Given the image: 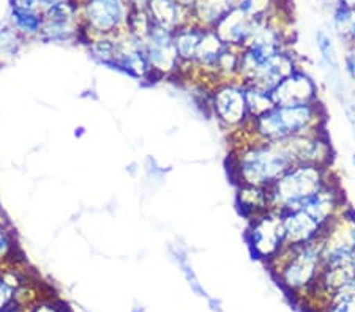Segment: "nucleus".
Here are the masks:
<instances>
[{
  "label": "nucleus",
  "instance_id": "16",
  "mask_svg": "<svg viewBox=\"0 0 355 312\" xmlns=\"http://www.w3.org/2000/svg\"><path fill=\"white\" fill-rule=\"evenodd\" d=\"M282 218L286 235V248L302 246L316 241L324 230V227L319 226L303 208L282 213Z\"/></svg>",
  "mask_w": 355,
  "mask_h": 312
},
{
  "label": "nucleus",
  "instance_id": "9",
  "mask_svg": "<svg viewBox=\"0 0 355 312\" xmlns=\"http://www.w3.org/2000/svg\"><path fill=\"white\" fill-rule=\"evenodd\" d=\"M128 15L125 0H87L84 5L85 27L101 38L116 35L127 24Z\"/></svg>",
  "mask_w": 355,
  "mask_h": 312
},
{
  "label": "nucleus",
  "instance_id": "13",
  "mask_svg": "<svg viewBox=\"0 0 355 312\" xmlns=\"http://www.w3.org/2000/svg\"><path fill=\"white\" fill-rule=\"evenodd\" d=\"M43 28L40 37L44 42H67L78 35V5L71 0L53 5L43 11Z\"/></svg>",
  "mask_w": 355,
  "mask_h": 312
},
{
  "label": "nucleus",
  "instance_id": "26",
  "mask_svg": "<svg viewBox=\"0 0 355 312\" xmlns=\"http://www.w3.org/2000/svg\"><path fill=\"white\" fill-rule=\"evenodd\" d=\"M16 243L13 234L0 223V266L2 264H15Z\"/></svg>",
  "mask_w": 355,
  "mask_h": 312
},
{
  "label": "nucleus",
  "instance_id": "2",
  "mask_svg": "<svg viewBox=\"0 0 355 312\" xmlns=\"http://www.w3.org/2000/svg\"><path fill=\"white\" fill-rule=\"evenodd\" d=\"M327 128V109L322 101L314 104L273 106L262 116L251 118L246 127L234 133L239 142H283Z\"/></svg>",
  "mask_w": 355,
  "mask_h": 312
},
{
  "label": "nucleus",
  "instance_id": "23",
  "mask_svg": "<svg viewBox=\"0 0 355 312\" xmlns=\"http://www.w3.org/2000/svg\"><path fill=\"white\" fill-rule=\"evenodd\" d=\"M245 85V96H246V104H248V112L251 118H256L270 111L275 106L272 93L266 92L254 87V85Z\"/></svg>",
  "mask_w": 355,
  "mask_h": 312
},
{
  "label": "nucleus",
  "instance_id": "12",
  "mask_svg": "<svg viewBox=\"0 0 355 312\" xmlns=\"http://www.w3.org/2000/svg\"><path fill=\"white\" fill-rule=\"evenodd\" d=\"M346 208H349V205L345 190L336 175H334L303 207V210L322 227L330 224Z\"/></svg>",
  "mask_w": 355,
  "mask_h": 312
},
{
  "label": "nucleus",
  "instance_id": "7",
  "mask_svg": "<svg viewBox=\"0 0 355 312\" xmlns=\"http://www.w3.org/2000/svg\"><path fill=\"white\" fill-rule=\"evenodd\" d=\"M246 229V243L253 257L264 262L272 264L286 248V235L283 227L282 214L268 210L266 213L248 219Z\"/></svg>",
  "mask_w": 355,
  "mask_h": 312
},
{
  "label": "nucleus",
  "instance_id": "19",
  "mask_svg": "<svg viewBox=\"0 0 355 312\" xmlns=\"http://www.w3.org/2000/svg\"><path fill=\"white\" fill-rule=\"evenodd\" d=\"M227 0H194L191 7V19L194 24L204 28H215L229 13Z\"/></svg>",
  "mask_w": 355,
  "mask_h": 312
},
{
  "label": "nucleus",
  "instance_id": "5",
  "mask_svg": "<svg viewBox=\"0 0 355 312\" xmlns=\"http://www.w3.org/2000/svg\"><path fill=\"white\" fill-rule=\"evenodd\" d=\"M324 268H355V212L349 207L324 227L319 237Z\"/></svg>",
  "mask_w": 355,
  "mask_h": 312
},
{
  "label": "nucleus",
  "instance_id": "27",
  "mask_svg": "<svg viewBox=\"0 0 355 312\" xmlns=\"http://www.w3.org/2000/svg\"><path fill=\"white\" fill-rule=\"evenodd\" d=\"M27 312H71L68 309V306L60 302L59 298H55L54 295H48V297L40 298L38 302L33 303Z\"/></svg>",
  "mask_w": 355,
  "mask_h": 312
},
{
  "label": "nucleus",
  "instance_id": "28",
  "mask_svg": "<svg viewBox=\"0 0 355 312\" xmlns=\"http://www.w3.org/2000/svg\"><path fill=\"white\" fill-rule=\"evenodd\" d=\"M341 64L346 81L351 82L355 87V46L345 48V55H343Z\"/></svg>",
  "mask_w": 355,
  "mask_h": 312
},
{
  "label": "nucleus",
  "instance_id": "14",
  "mask_svg": "<svg viewBox=\"0 0 355 312\" xmlns=\"http://www.w3.org/2000/svg\"><path fill=\"white\" fill-rule=\"evenodd\" d=\"M264 19L266 18H253L237 8H231L214 30L227 46L243 49L254 37L257 27Z\"/></svg>",
  "mask_w": 355,
  "mask_h": 312
},
{
  "label": "nucleus",
  "instance_id": "33",
  "mask_svg": "<svg viewBox=\"0 0 355 312\" xmlns=\"http://www.w3.org/2000/svg\"><path fill=\"white\" fill-rule=\"evenodd\" d=\"M336 3H341V5H346V7H351L355 8V0H335Z\"/></svg>",
  "mask_w": 355,
  "mask_h": 312
},
{
  "label": "nucleus",
  "instance_id": "17",
  "mask_svg": "<svg viewBox=\"0 0 355 312\" xmlns=\"http://www.w3.org/2000/svg\"><path fill=\"white\" fill-rule=\"evenodd\" d=\"M147 13L153 24L173 32L193 22L191 11L182 7L179 0H152Z\"/></svg>",
  "mask_w": 355,
  "mask_h": 312
},
{
  "label": "nucleus",
  "instance_id": "34",
  "mask_svg": "<svg viewBox=\"0 0 355 312\" xmlns=\"http://www.w3.org/2000/svg\"><path fill=\"white\" fill-rule=\"evenodd\" d=\"M351 161H352V166H354V169H355V153L352 155V158H351Z\"/></svg>",
  "mask_w": 355,
  "mask_h": 312
},
{
  "label": "nucleus",
  "instance_id": "20",
  "mask_svg": "<svg viewBox=\"0 0 355 312\" xmlns=\"http://www.w3.org/2000/svg\"><path fill=\"white\" fill-rule=\"evenodd\" d=\"M31 279L26 271L16 266H7V268H0V311L16 306V298H18L19 287L26 281Z\"/></svg>",
  "mask_w": 355,
  "mask_h": 312
},
{
  "label": "nucleus",
  "instance_id": "25",
  "mask_svg": "<svg viewBox=\"0 0 355 312\" xmlns=\"http://www.w3.org/2000/svg\"><path fill=\"white\" fill-rule=\"evenodd\" d=\"M322 312H355V288L335 293Z\"/></svg>",
  "mask_w": 355,
  "mask_h": 312
},
{
  "label": "nucleus",
  "instance_id": "4",
  "mask_svg": "<svg viewBox=\"0 0 355 312\" xmlns=\"http://www.w3.org/2000/svg\"><path fill=\"white\" fill-rule=\"evenodd\" d=\"M334 175L331 167L294 164L268 188L270 210L282 214L303 208Z\"/></svg>",
  "mask_w": 355,
  "mask_h": 312
},
{
  "label": "nucleus",
  "instance_id": "10",
  "mask_svg": "<svg viewBox=\"0 0 355 312\" xmlns=\"http://www.w3.org/2000/svg\"><path fill=\"white\" fill-rule=\"evenodd\" d=\"M294 164H311V166L331 167L335 150L330 136L325 129L299 136L286 140Z\"/></svg>",
  "mask_w": 355,
  "mask_h": 312
},
{
  "label": "nucleus",
  "instance_id": "21",
  "mask_svg": "<svg viewBox=\"0 0 355 312\" xmlns=\"http://www.w3.org/2000/svg\"><path fill=\"white\" fill-rule=\"evenodd\" d=\"M11 19H13L15 30L21 37H37L42 33L43 28V15L31 10H18L11 11Z\"/></svg>",
  "mask_w": 355,
  "mask_h": 312
},
{
  "label": "nucleus",
  "instance_id": "8",
  "mask_svg": "<svg viewBox=\"0 0 355 312\" xmlns=\"http://www.w3.org/2000/svg\"><path fill=\"white\" fill-rule=\"evenodd\" d=\"M153 79L180 75V59L174 44V32L153 24L147 38L142 42Z\"/></svg>",
  "mask_w": 355,
  "mask_h": 312
},
{
  "label": "nucleus",
  "instance_id": "22",
  "mask_svg": "<svg viewBox=\"0 0 355 312\" xmlns=\"http://www.w3.org/2000/svg\"><path fill=\"white\" fill-rule=\"evenodd\" d=\"M227 3L253 18H270L278 11L277 0H227Z\"/></svg>",
  "mask_w": 355,
  "mask_h": 312
},
{
  "label": "nucleus",
  "instance_id": "29",
  "mask_svg": "<svg viewBox=\"0 0 355 312\" xmlns=\"http://www.w3.org/2000/svg\"><path fill=\"white\" fill-rule=\"evenodd\" d=\"M11 5H13V8L18 10L37 11V8L42 5V0H11Z\"/></svg>",
  "mask_w": 355,
  "mask_h": 312
},
{
  "label": "nucleus",
  "instance_id": "32",
  "mask_svg": "<svg viewBox=\"0 0 355 312\" xmlns=\"http://www.w3.org/2000/svg\"><path fill=\"white\" fill-rule=\"evenodd\" d=\"M0 312H27V309H24V308H19V306H11V308L2 309Z\"/></svg>",
  "mask_w": 355,
  "mask_h": 312
},
{
  "label": "nucleus",
  "instance_id": "30",
  "mask_svg": "<svg viewBox=\"0 0 355 312\" xmlns=\"http://www.w3.org/2000/svg\"><path fill=\"white\" fill-rule=\"evenodd\" d=\"M150 2L152 0H128L130 10H135V11H147Z\"/></svg>",
  "mask_w": 355,
  "mask_h": 312
},
{
  "label": "nucleus",
  "instance_id": "3",
  "mask_svg": "<svg viewBox=\"0 0 355 312\" xmlns=\"http://www.w3.org/2000/svg\"><path fill=\"white\" fill-rule=\"evenodd\" d=\"M286 295L302 302L322 273V251L319 238L302 246H288L267 265Z\"/></svg>",
  "mask_w": 355,
  "mask_h": 312
},
{
  "label": "nucleus",
  "instance_id": "6",
  "mask_svg": "<svg viewBox=\"0 0 355 312\" xmlns=\"http://www.w3.org/2000/svg\"><path fill=\"white\" fill-rule=\"evenodd\" d=\"M207 104L218 123L229 133H237L251 120L246 104L245 85L240 81H226L207 92Z\"/></svg>",
  "mask_w": 355,
  "mask_h": 312
},
{
  "label": "nucleus",
  "instance_id": "11",
  "mask_svg": "<svg viewBox=\"0 0 355 312\" xmlns=\"http://www.w3.org/2000/svg\"><path fill=\"white\" fill-rule=\"evenodd\" d=\"M272 98L275 106L314 104L320 101V89L316 79L300 65L273 90Z\"/></svg>",
  "mask_w": 355,
  "mask_h": 312
},
{
  "label": "nucleus",
  "instance_id": "31",
  "mask_svg": "<svg viewBox=\"0 0 355 312\" xmlns=\"http://www.w3.org/2000/svg\"><path fill=\"white\" fill-rule=\"evenodd\" d=\"M316 2L322 5L324 8H327L329 11H330L331 8H334V7H335V3H336L335 0H316Z\"/></svg>",
  "mask_w": 355,
  "mask_h": 312
},
{
  "label": "nucleus",
  "instance_id": "18",
  "mask_svg": "<svg viewBox=\"0 0 355 312\" xmlns=\"http://www.w3.org/2000/svg\"><path fill=\"white\" fill-rule=\"evenodd\" d=\"M237 205L245 218H254L257 214L270 210L268 201V188H257V186H237Z\"/></svg>",
  "mask_w": 355,
  "mask_h": 312
},
{
  "label": "nucleus",
  "instance_id": "15",
  "mask_svg": "<svg viewBox=\"0 0 355 312\" xmlns=\"http://www.w3.org/2000/svg\"><path fill=\"white\" fill-rule=\"evenodd\" d=\"M300 66L299 57L294 54L291 48L279 51L277 55H273L270 60L266 62L256 75L250 79L246 85H254V87L273 92L278 87L284 77H288L292 71H295Z\"/></svg>",
  "mask_w": 355,
  "mask_h": 312
},
{
  "label": "nucleus",
  "instance_id": "1",
  "mask_svg": "<svg viewBox=\"0 0 355 312\" xmlns=\"http://www.w3.org/2000/svg\"><path fill=\"white\" fill-rule=\"evenodd\" d=\"M292 166L294 160L286 140L237 142L229 156V175L236 186L270 188Z\"/></svg>",
  "mask_w": 355,
  "mask_h": 312
},
{
  "label": "nucleus",
  "instance_id": "24",
  "mask_svg": "<svg viewBox=\"0 0 355 312\" xmlns=\"http://www.w3.org/2000/svg\"><path fill=\"white\" fill-rule=\"evenodd\" d=\"M89 43H90V53L94 55V59L101 62V64L114 66V60H116V54H117V38L114 39V38L103 37Z\"/></svg>",
  "mask_w": 355,
  "mask_h": 312
}]
</instances>
